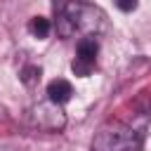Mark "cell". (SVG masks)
Returning <instances> with one entry per match:
<instances>
[{"mask_svg":"<svg viewBox=\"0 0 151 151\" xmlns=\"http://www.w3.org/2000/svg\"><path fill=\"white\" fill-rule=\"evenodd\" d=\"M109 31L106 12L85 0H68L57 12V33L61 38H97Z\"/></svg>","mask_w":151,"mask_h":151,"instance_id":"obj_1","label":"cell"},{"mask_svg":"<svg viewBox=\"0 0 151 151\" xmlns=\"http://www.w3.org/2000/svg\"><path fill=\"white\" fill-rule=\"evenodd\" d=\"M144 144V130H137L134 125L111 120L99 127V132L92 139V151H142Z\"/></svg>","mask_w":151,"mask_h":151,"instance_id":"obj_2","label":"cell"},{"mask_svg":"<svg viewBox=\"0 0 151 151\" xmlns=\"http://www.w3.org/2000/svg\"><path fill=\"white\" fill-rule=\"evenodd\" d=\"M28 123L40 132H61L66 127V113L59 104L47 99L28 109Z\"/></svg>","mask_w":151,"mask_h":151,"instance_id":"obj_3","label":"cell"},{"mask_svg":"<svg viewBox=\"0 0 151 151\" xmlns=\"http://www.w3.org/2000/svg\"><path fill=\"white\" fill-rule=\"evenodd\" d=\"M97 57H99L97 38H80L78 45H76V57L71 61V71L78 78H87L97 68Z\"/></svg>","mask_w":151,"mask_h":151,"instance_id":"obj_4","label":"cell"},{"mask_svg":"<svg viewBox=\"0 0 151 151\" xmlns=\"http://www.w3.org/2000/svg\"><path fill=\"white\" fill-rule=\"evenodd\" d=\"M71 97H73V85H71L68 80H64V78H54V80L47 85V99H50V101L64 106Z\"/></svg>","mask_w":151,"mask_h":151,"instance_id":"obj_5","label":"cell"},{"mask_svg":"<svg viewBox=\"0 0 151 151\" xmlns=\"http://www.w3.org/2000/svg\"><path fill=\"white\" fill-rule=\"evenodd\" d=\"M50 31H52V21L47 17H33L28 21V33L33 38H38V40H45L50 35Z\"/></svg>","mask_w":151,"mask_h":151,"instance_id":"obj_6","label":"cell"},{"mask_svg":"<svg viewBox=\"0 0 151 151\" xmlns=\"http://www.w3.org/2000/svg\"><path fill=\"white\" fill-rule=\"evenodd\" d=\"M21 80H24L26 85L38 83V80H40V66H26V68L21 71Z\"/></svg>","mask_w":151,"mask_h":151,"instance_id":"obj_7","label":"cell"},{"mask_svg":"<svg viewBox=\"0 0 151 151\" xmlns=\"http://www.w3.org/2000/svg\"><path fill=\"white\" fill-rule=\"evenodd\" d=\"M116 7L120 12H132V9H137V0H116Z\"/></svg>","mask_w":151,"mask_h":151,"instance_id":"obj_8","label":"cell"}]
</instances>
